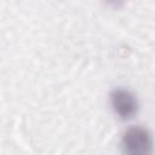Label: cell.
<instances>
[{"label":"cell","instance_id":"obj_1","mask_svg":"<svg viewBox=\"0 0 155 155\" xmlns=\"http://www.w3.org/2000/svg\"><path fill=\"white\" fill-rule=\"evenodd\" d=\"M122 155H153L154 142L151 133L142 126L127 128L121 137Z\"/></svg>","mask_w":155,"mask_h":155},{"label":"cell","instance_id":"obj_2","mask_svg":"<svg viewBox=\"0 0 155 155\" xmlns=\"http://www.w3.org/2000/svg\"><path fill=\"white\" fill-rule=\"evenodd\" d=\"M109 97L111 109L120 120L127 121L137 115L139 103L137 97L130 90L124 87H116L110 92Z\"/></svg>","mask_w":155,"mask_h":155}]
</instances>
